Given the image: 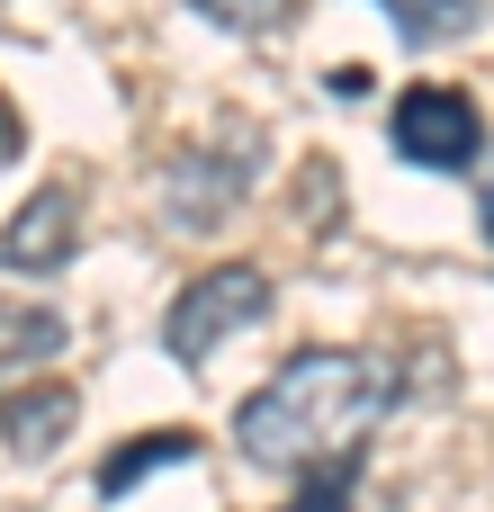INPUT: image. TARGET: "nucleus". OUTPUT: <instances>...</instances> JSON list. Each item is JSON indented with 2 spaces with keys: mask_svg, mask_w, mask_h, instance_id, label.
<instances>
[{
  "mask_svg": "<svg viewBox=\"0 0 494 512\" xmlns=\"http://www.w3.org/2000/svg\"><path fill=\"white\" fill-rule=\"evenodd\" d=\"M396 396H405V378L369 351H297L261 396H243L234 441L261 468H333V459H360L369 423Z\"/></svg>",
  "mask_w": 494,
  "mask_h": 512,
  "instance_id": "1",
  "label": "nucleus"
},
{
  "mask_svg": "<svg viewBox=\"0 0 494 512\" xmlns=\"http://www.w3.org/2000/svg\"><path fill=\"white\" fill-rule=\"evenodd\" d=\"M261 315H270V270L225 261V270H207V279H189V288L171 297L162 351H171V360H207V351H225L234 333H252Z\"/></svg>",
  "mask_w": 494,
  "mask_h": 512,
  "instance_id": "2",
  "label": "nucleus"
},
{
  "mask_svg": "<svg viewBox=\"0 0 494 512\" xmlns=\"http://www.w3.org/2000/svg\"><path fill=\"white\" fill-rule=\"evenodd\" d=\"M396 153H405L414 171H468V162L486 153L477 99L450 90V81H414V90L396 99Z\"/></svg>",
  "mask_w": 494,
  "mask_h": 512,
  "instance_id": "3",
  "label": "nucleus"
},
{
  "mask_svg": "<svg viewBox=\"0 0 494 512\" xmlns=\"http://www.w3.org/2000/svg\"><path fill=\"white\" fill-rule=\"evenodd\" d=\"M252 171H261V153H180L171 162V180H162V216L171 225H216L243 189H252Z\"/></svg>",
  "mask_w": 494,
  "mask_h": 512,
  "instance_id": "4",
  "label": "nucleus"
},
{
  "mask_svg": "<svg viewBox=\"0 0 494 512\" xmlns=\"http://www.w3.org/2000/svg\"><path fill=\"white\" fill-rule=\"evenodd\" d=\"M72 225H81V198L54 180V189H36L9 225H0V270H63V252H72Z\"/></svg>",
  "mask_w": 494,
  "mask_h": 512,
  "instance_id": "5",
  "label": "nucleus"
},
{
  "mask_svg": "<svg viewBox=\"0 0 494 512\" xmlns=\"http://www.w3.org/2000/svg\"><path fill=\"white\" fill-rule=\"evenodd\" d=\"M72 414H81V405H72V387H63V378H45V387H18V396L0 405V441H9L18 459H45V450L72 432Z\"/></svg>",
  "mask_w": 494,
  "mask_h": 512,
  "instance_id": "6",
  "label": "nucleus"
},
{
  "mask_svg": "<svg viewBox=\"0 0 494 512\" xmlns=\"http://www.w3.org/2000/svg\"><path fill=\"white\" fill-rule=\"evenodd\" d=\"M369 9H387V27H396L405 45H450V36L477 27L486 0H369Z\"/></svg>",
  "mask_w": 494,
  "mask_h": 512,
  "instance_id": "7",
  "label": "nucleus"
},
{
  "mask_svg": "<svg viewBox=\"0 0 494 512\" xmlns=\"http://www.w3.org/2000/svg\"><path fill=\"white\" fill-rule=\"evenodd\" d=\"M189 450H198V441H189V432H144V441H126V450H117V459H108V468H99V495H108V504H117V495H126V486H144V477H153V468H180V459H189Z\"/></svg>",
  "mask_w": 494,
  "mask_h": 512,
  "instance_id": "8",
  "label": "nucleus"
},
{
  "mask_svg": "<svg viewBox=\"0 0 494 512\" xmlns=\"http://www.w3.org/2000/svg\"><path fill=\"white\" fill-rule=\"evenodd\" d=\"M63 351V315L54 306H9L0 315V369H36Z\"/></svg>",
  "mask_w": 494,
  "mask_h": 512,
  "instance_id": "9",
  "label": "nucleus"
},
{
  "mask_svg": "<svg viewBox=\"0 0 494 512\" xmlns=\"http://www.w3.org/2000/svg\"><path fill=\"white\" fill-rule=\"evenodd\" d=\"M198 18H216L225 36H270V27H288L297 18V0H189Z\"/></svg>",
  "mask_w": 494,
  "mask_h": 512,
  "instance_id": "10",
  "label": "nucleus"
},
{
  "mask_svg": "<svg viewBox=\"0 0 494 512\" xmlns=\"http://www.w3.org/2000/svg\"><path fill=\"white\" fill-rule=\"evenodd\" d=\"M351 477H360V459L306 468V486H297V504H288V512H351Z\"/></svg>",
  "mask_w": 494,
  "mask_h": 512,
  "instance_id": "11",
  "label": "nucleus"
},
{
  "mask_svg": "<svg viewBox=\"0 0 494 512\" xmlns=\"http://www.w3.org/2000/svg\"><path fill=\"white\" fill-rule=\"evenodd\" d=\"M324 90H333V99H369V63H342V72H324Z\"/></svg>",
  "mask_w": 494,
  "mask_h": 512,
  "instance_id": "12",
  "label": "nucleus"
},
{
  "mask_svg": "<svg viewBox=\"0 0 494 512\" xmlns=\"http://www.w3.org/2000/svg\"><path fill=\"white\" fill-rule=\"evenodd\" d=\"M486 243H494V189H486Z\"/></svg>",
  "mask_w": 494,
  "mask_h": 512,
  "instance_id": "13",
  "label": "nucleus"
}]
</instances>
